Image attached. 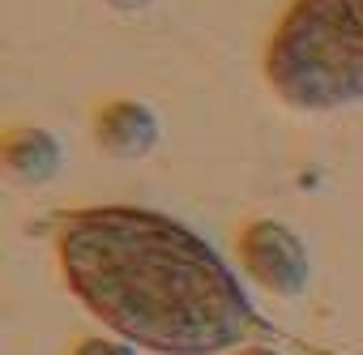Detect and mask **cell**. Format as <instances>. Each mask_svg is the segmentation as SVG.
Returning a JSON list of instances; mask_svg holds the SVG:
<instances>
[{
  "instance_id": "obj_6",
  "label": "cell",
  "mask_w": 363,
  "mask_h": 355,
  "mask_svg": "<svg viewBox=\"0 0 363 355\" xmlns=\"http://www.w3.org/2000/svg\"><path fill=\"white\" fill-rule=\"evenodd\" d=\"M111 5H116V9H141L145 0H111Z\"/></svg>"
},
{
  "instance_id": "obj_4",
  "label": "cell",
  "mask_w": 363,
  "mask_h": 355,
  "mask_svg": "<svg viewBox=\"0 0 363 355\" xmlns=\"http://www.w3.org/2000/svg\"><path fill=\"white\" fill-rule=\"evenodd\" d=\"M94 141L111 158H141L158 141V116L137 99H111L94 111Z\"/></svg>"
},
{
  "instance_id": "obj_3",
  "label": "cell",
  "mask_w": 363,
  "mask_h": 355,
  "mask_svg": "<svg viewBox=\"0 0 363 355\" xmlns=\"http://www.w3.org/2000/svg\"><path fill=\"white\" fill-rule=\"evenodd\" d=\"M240 261L244 270L278 300H299L308 291L312 266H308V248L303 240L274 219H252L240 231Z\"/></svg>"
},
{
  "instance_id": "obj_7",
  "label": "cell",
  "mask_w": 363,
  "mask_h": 355,
  "mask_svg": "<svg viewBox=\"0 0 363 355\" xmlns=\"http://www.w3.org/2000/svg\"><path fill=\"white\" fill-rule=\"evenodd\" d=\"M240 355H278V351H269V346H244Z\"/></svg>"
},
{
  "instance_id": "obj_1",
  "label": "cell",
  "mask_w": 363,
  "mask_h": 355,
  "mask_svg": "<svg viewBox=\"0 0 363 355\" xmlns=\"http://www.w3.org/2000/svg\"><path fill=\"white\" fill-rule=\"evenodd\" d=\"M73 300L158 355H218L261 329L235 270L193 227L145 206H82L56 223Z\"/></svg>"
},
{
  "instance_id": "obj_5",
  "label": "cell",
  "mask_w": 363,
  "mask_h": 355,
  "mask_svg": "<svg viewBox=\"0 0 363 355\" xmlns=\"http://www.w3.org/2000/svg\"><path fill=\"white\" fill-rule=\"evenodd\" d=\"M5 167L22 185H43L60 167V146L48 129H13L5 137Z\"/></svg>"
},
{
  "instance_id": "obj_2",
  "label": "cell",
  "mask_w": 363,
  "mask_h": 355,
  "mask_svg": "<svg viewBox=\"0 0 363 355\" xmlns=\"http://www.w3.org/2000/svg\"><path fill=\"white\" fill-rule=\"evenodd\" d=\"M261 69L286 107L337 111L363 103V0H286Z\"/></svg>"
}]
</instances>
